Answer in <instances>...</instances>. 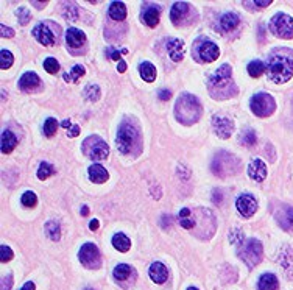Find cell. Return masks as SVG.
<instances>
[{
	"label": "cell",
	"instance_id": "6da1fadb",
	"mask_svg": "<svg viewBox=\"0 0 293 290\" xmlns=\"http://www.w3.org/2000/svg\"><path fill=\"white\" fill-rule=\"evenodd\" d=\"M267 72L270 80L276 85L287 83L293 77V50L277 49L268 56Z\"/></svg>",
	"mask_w": 293,
	"mask_h": 290
},
{
	"label": "cell",
	"instance_id": "7a4b0ae2",
	"mask_svg": "<svg viewBox=\"0 0 293 290\" xmlns=\"http://www.w3.org/2000/svg\"><path fill=\"white\" fill-rule=\"evenodd\" d=\"M201 105L197 97L192 94H181L175 105V116L184 125H193L200 120L201 117Z\"/></svg>",
	"mask_w": 293,
	"mask_h": 290
},
{
	"label": "cell",
	"instance_id": "3957f363",
	"mask_svg": "<svg viewBox=\"0 0 293 290\" xmlns=\"http://www.w3.org/2000/svg\"><path fill=\"white\" fill-rule=\"evenodd\" d=\"M116 142H117V148L120 153L123 154H128L134 150V147L139 142V131L134 125L125 122L119 126V131H117V137H116Z\"/></svg>",
	"mask_w": 293,
	"mask_h": 290
},
{
	"label": "cell",
	"instance_id": "277c9868",
	"mask_svg": "<svg viewBox=\"0 0 293 290\" xmlns=\"http://www.w3.org/2000/svg\"><path fill=\"white\" fill-rule=\"evenodd\" d=\"M262 255H264V248H262V243L256 239H248L242 242L239 248V256L240 259L253 269L262 261Z\"/></svg>",
	"mask_w": 293,
	"mask_h": 290
},
{
	"label": "cell",
	"instance_id": "5b68a950",
	"mask_svg": "<svg viewBox=\"0 0 293 290\" xmlns=\"http://www.w3.org/2000/svg\"><path fill=\"white\" fill-rule=\"evenodd\" d=\"M240 167L237 158H234L231 153L228 152H220L217 153V156L212 161V172L217 176H228L232 175L234 172H237Z\"/></svg>",
	"mask_w": 293,
	"mask_h": 290
},
{
	"label": "cell",
	"instance_id": "8992f818",
	"mask_svg": "<svg viewBox=\"0 0 293 290\" xmlns=\"http://www.w3.org/2000/svg\"><path fill=\"white\" fill-rule=\"evenodd\" d=\"M83 152L92 161H103L109 156V147L99 136H91L83 142Z\"/></svg>",
	"mask_w": 293,
	"mask_h": 290
},
{
	"label": "cell",
	"instance_id": "52a82bcc",
	"mask_svg": "<svg viewBox=\"0 0 293 290\" xmlns=\"http://www.w3.org/2000/svg\"><path fill=\"white\" fill-rule=\"evenodd\" d=\"M250 108L254 116L268 117V116H272L273 111L276 109V102L272 95H268L265 92H259L256 95H253Z\"/></svg>",
	"mask_w": 293,
	"mask_h": 290
},
{
	"label": "cell",
	"instance_id": "ba28073f",
	"mask_svg": "<svg viewBox=\"0 0 293 290\" xmlns=\"http://www.w3.org/2000/svg\"><path fill=\"white\" fill-rule=\"evenodd\" d=\"M270 28H272V33L276 34L277 38L292 39L293 38V17H290L289 14L277 13L272 19V22H270Z\"/></svg>",
	"mask_w": 293,
	"mask_h": 290
},
{
	"label": "cell",
	"instance_id": "9c48e42d",
	"mask_svg": "<svg viewBox=\"0 0 293 290\" xmlns=\"http://www.w3.org/2000/svg\"><path fill=\"white\" fill-rule=\"evenodd\" d=\"M78 257L81 264L87 267V269H99L102 264V257H100V251L97 248V245L94 243H85L81 247Z\"/></svg>",
	"mask_w": 293,
	"mask_h": 290
},
{
	"label": "cell",
	"instance_id": "30bf717a",
	"mask_svg": "<svg viewBox=\"0 0 293 290\" xmlns=\"http://www.w3.org/2000/svg\"><path fill=\"white\" fill-rule=\"evenodd\" d=\"M236 206H237V211L240 212V215L248 219L258 211V200L254 198L251 193H242V195L237 198Z\"/></svg>",
	"mask_w": 293,
	"mask_h": 290
},
{
	"label": "cell",
	"instance_id": "8fae6325",
	"mask_svg": "<svg viewBox=\"0 0 293 290\" xmlns=\"http://www.w3.org/2000/svg\"><path fill=\"white\" fill-rule=\"evenodd\" d=\"M231 75H232L231 66L229 64H223L222 68L217 69V72L211 77V85L214 87H219V89L226 87V86H236V85H232Z\"/></svg>",
	"mask_w": 293,
	"mask_h": 290
},
{
	"label": "cell",
	"instance_id": "7c38bea8",
	"mask_svg": "<svg viewBox=\"0 0 293 290\" xmlns=\"http://www.w3.org/2000/svg\"><path fill=\"white\" fill-rule=\"evenodd\" d=\"M198 55L203 63H212L220 56V49L217 44H214L211 41H205L198 47Z\"/></svg>",
	"mask_w": 293,
	"mask_h": 290
},
{
	"label": "cell",
	"instance_id": "4fadbf2b",
	"mask_svg": "<svg viewBox=\"0 0 293 290\" xmlns=\"http://www.w3.org/2000/svg\"><path fill=\"white\" fill-rule=\"evenodd\" d=\"M212 125H214V131L217 133V136H220L223 139H228L232 135V131H234V123H232L229 119L222 117V116H217L214 119Z\"/></svg>",
	"mask_w": 293,
	"mask_h": 290
},
{
	"label": "cell",
	"instance_id": "5bb4252c",
	"mask_svg": "<svg viewBox=\"0 0 293 290\" xmlns=\"http://www.w3.org/2000/svg\"><path fill=\"white\" fill-rule=\"evenodd\" d=\"M33 36L46 47H52L55 44V34L46 24H37L33 30Z\"/></svg>",
	"mask_w": 293,
	"mask_h": 290
},
{
	"label": "cell",
	"instance_id": "9a60e30c",
	"mask_svg": "<svg viewBox=\"0 0 293 290\" xmlns=\"http://www.w3.org/2000/svg\"><path fill=\"white\" fill-rule=\"evenodd\" d=\"M248 175H250L251 180L254 181H264L265 176H267V166L264 161L260 159H253L250 162V166H248Z\"/></svg>",
	"mask_w": 293,
	"mask_h": 290
},
{
	"label": "cell",
	"instance_id": "2e32d148",
	"mask_svg": "<svg viewBox=\"0 0 293 290\" xmlns=\"http://www.w3.org/2000/svg\"><path fill=\"white\" fill-rule=\"evenodd\" d=\"M189 13H190V6H189V3H187V2H176L173 6H172L170 19H172V22H173V24L181 25Z\"/></svg>",
	"mask_w": 293,
	"mask_h": 290
},
{
	"label": "cell",
	"instance_id": "e0dca14e",
	"mask_svg": "<svg viewBox=\"0 0 293 290\" xmlns=\"http://www.w3.org/2000/svg\"><path fill=\"white\" fill-rule=\"evenodd\" d=\"M148 273H150V278H152L153 282H156V284H164V282L167 281V278H169V270L162 262L152 264Z\"/></svg>",
	"mask_w": 293,
	"mask_h": 290
},
{
	"label": "cell",
	"instance_id": "ac0fdd59",
	"mask_svg": "<svg viewBox=\"0 0 293 290\" xmlns=\"http://www.w3.org/2000/svg\"><path fill=\"white\" fill-rule=\"evenodd\" d=\"M167 50H169V55L173 61L179 63L184 59V42L181 39H169L167 42Z\"/></svg>",
	"mask_w": 293,
	"mask_h": 290
},
{
	"label": "cell",
	"instance_id": "d6986e66",
	"mask_svg": "<svg viewBox=\"0 0 293 290\" xmlns=\"http://www.w3.org/2000/svg\"><path fill=\"white\" fill-rule=\"evenodd\" d=\"M87 173H89V180H91L92 183H95V184H103V183H106L109 180L108 170L104 169L103 166H100V164L91 166V167H89V170H87Z\"/></svg>",
	"mask_w": 293,
	"mask_h": 290
},
{
	"label": "cell",
	"instance_id": "ffe728a7",
	"mask_svg": "<svg viewBox=\"0 0 293 290\" xmlns=\"http://www.w3.org/2000/svg\"><path fill=\"white\" fill-rule=\"evenodd\" d=\"M66 41H67V44H69V47L80 49L83 44L86 42V36L78 28H69L66 32Z\"/></svg>",
	"mask_w": 293,
	"mask_h": 290
},
{
	"label": "cell",
	"instance_id": "44dd1931",
	"mask_svg": "<svg viewBox=\"0 0 293 290\" xmlns=\"http://www.w3.org/2000/svg\"><path fill=\"white\" fill-rule=\"evenodd\" d=\"M19 86H20L22 91L32 92V91H34L37 86H41V80H39V77H37L34 72H27L19 80Z\"/></svg>",
	"mask_w": 293,
	"mask_h": 290
},
{
	"label": "cell",
	"instance_id": "7402d4cb",
	"mask_svg": "<svg viewBox=\"0 0 293 290\" xmlns=\"http://www.w3.org/2000/svg\"><path fill=\"white\" fill-rule=\"evenodd\" d=\"M159 16H161V11L157 6H147V8L142 11V20L145 22L148 27H156L159 24Z\"/></svg>",
	"mask_w": 293,
	"mask_h": 290
},
{
	"label": "cell",
	"instance_id": "603a6c76",
	"mask_svg": "<svg viewBox=\"0 0 293 290\" xmlns=\"http://www.w3.org/2000/svg\"><path fill=\"white\" fill-rule=\"evenodd\" d=\"M239 22H240V20H239L237 14H234V13H226V14H223V16L220 17L219 28H220V32L228 33V32L234 30V28L239 25Z\"/></svg>",
	"mask_w": 293,
	"mask_h": 290
},
{
	"label": "cell",
	"instance_id": "cb8c5ba5",
	"mask_svg": "<svg viewBox=\"0 0 293 290\" xmlns=\"http://www.w3.org/2000/svg\"><path fill=\"white\" fill-rule=\"evenodd\" d=\"M276 219L281 228L287 229V231H293V207H284V209L276 215Z\"/></svg>",
	"mask_w": 293,
	"mask_h": 290
},
{
	"label": "cell",
	"instance_id": "d4e9b609",
	"mask_svg": "<svg viewBox=\"0 0 293 290\" xmlns=\"http://www.w3.org/2000/svg\"><path fill=\"white\" fill-rule=\"evenodd\" d=\"M17 145V137L14 136V133L11 131H3L2 133V152L6 154V153H11L14 148Z\"/></svg>",
	"mask_w": 293,
	"mask_h": 290
},
{
	"label": "cell",
	"instance_id": "484cf974",
	"mask_svg": "<svg viewBox=\"0 0 293 290\" xmlns=\"http://www.w3.org/2000/svg\"><path fill=\"white\" fill-rule=\"evenodd\" d=\"M139 73H140V77L147 81V83H153V81L156 80V73L157 72H156V68L152 63L145 61V63H142L139 66Z\"/></svg>",
	"mask_w": 293,
	"mask_h": 290
},
{
	"label": "cell",
	"instance_id": "4316f807",
	"mask_svg": "<svg viewBox=\"0 0 293 290\" xmlns=\"http://www.w3.org/2000/svg\"><path fill=\"white\" fill-rule=\"evenodd\" d=\"M109 17L114 20H123L126 17V6L122 2H112L109 6Z\"/></svg>",
	"mask_w": 293,
	"mask_h": 290
},
{
	"label": "cell",
	"instance_id": "83f0119b",
	"mask_svg": "<svg viewBox=\"0 0 293 290\" xmlns=\"http://www.w3.org/2000/svg\"><path fill=\"white\" fill-rule=\"evenodd\" d=\"M112 245H114L116 250L122 251V253H126V251L131 248V240L125 234L117 233L114 237H112Z\"/></svg>",
	"mask_w": 293,
	"mask_h": 290
},
{
	"label": "cell",
	"instance_id": "f1b7e54d",
	"mask_svg": "<svg viewBox=\"0 0 293 290\" xmlns=\"http://www.w3.org/2000/svg\"><path fill=\"white\" fill-rule=\"evenodd\" d=\"M277 289V279L275 274L265 273L259 279V290H276Z\"/></svg>",
	"mask_w": 293,
	"mask_h": 290
},
{
	"label": "cell",
	"instance_id": "f546056e",
	"mask_svg": "<svg viewBox=\"0 0 293 290\" xmlns=\"http://www.w3.org/2000/svg\"><path fill=\"white\" fill-rule=\"evenodd\" d=\"M46 234L52 240H59V237H61V226H59L56 220H50L46 223Z\"/></svg>",
	"mask_w": 293,
	"mask_h": 290
},
{
	"label": "cell",
	"instance_id": "4dcf8cb0",
	"mask_svg": "<svg viewBox=\"0 0 293 290\" xmlns=\"http://www.w3.org/2000/svg\"><path fill=\"white\" fill-rule=\"evenodd\" d=\"M112 273H114V278H116L117 281H126V279L131 276L133 269H131L128 264H119Z\"/></svg>",
	"mask_w": 293,
	"mask_h": 290
},
{
	"label": "cell",
	"instance_id": "1f68e13d",
	"mask_svg": "<svg viewBox=\"0 0 293 290\" xmlns=\"http://www.w3.org/2000/svg\"><path fill=\"white\" fill-rule=\"evenodd\" d=\"M61 6L64 8L63 14H64L66 19L75 20L78 17V8H77V3L75 2H64V3H61Z\"/></svg>",
	"mask_w": 293,
	"mask_h": 290
},
{
	"label": "cell",
	"instance_id": "d6a6232c",
	"mask_svg": "<svg viewBox=\"0 0 293 290\" xmlns=\"http://www.w3.org/2000/svg\"><path fill=\"white\" fill-rule=\"evenodd\" d=\"M265 69H267V66L262 61H251L248 64V73H250L253 78H259L262 73L265 72Z\"/></svg>",
	"mask_w": 293,
	"mask_h": 290
},
{
	"label": "cell",
	"instance_id": "836d02e7",
	"mask_svg": "<svg viewBox=\"0 0 293 290\" xmlns=\"http://www.w3.org/2000/svg\"><path fill=\"white\" fill-rule=\"evenodd\" d=\"M256 142H258V136L253 130H246L242 133V136H240V144L242 145L253 147V145H256Z\"/></svg>",
	"mask_w": 293,
	"mask_h": 290
},
{
	"label": "cell",
	"instance_id": "e575fe53",
	"mask_svg": "<svg viewBox=\"0 0 293 290\" xmlns=\"http://www.w3.org/2000/svg\"><path fill=\"white\" fill-rule=\"evenodd\" d=\"M0 68H2L3 70H6V69H10L11 68V64H13V61H14V56H13V53H10L8 50H5V49H2L0 50Z\"/></svg>",
	"mask_w": 293,
	"mask_h": 290
},
{
	"label": "cell",
	"instance_id": "d590c367",
	"mask_svg": "<svg viewBox=\"0 0 293 290\" xmlns=\"http://www.w3.org/2000/svg\"><path fill=\"white\" fill-rule=\"evenodd\" d=\"M56 130H58V122H56V119H53V117H50V119H47L46 120V123H44V135H46L47 137H52L56 133Z\"/></svg>",
	"mask_w": 293,
	"mask_h": 290
},
{
	"label": "cell",
	"instance_id": "8d00e7d4",
	"mask_svg": "<svg viewBox=\"0 0 293 290\" xmlns=\"http://www.w3.org/2000/svg\"><path fill=\"white\" fill-rule=\"evenodd\" d=\"M85 95H86L91 102H97V100L100 99V87L95 86V85H89V86L85 89Z\"/></svg>",
	"mask_w": 293,
	"mask_h": 290
},
{
	"label": "cell",
	"instance_id": "74e56055",
	"mask_svg": "<svg viewBox=\"0 0 293 290\" xmlns=\"http://www.w3.org/2000/svg\"><path fill=\"white\" fill-rule=\"evenodd\" d=\"M52 173H53V167H52L50 164H47V162H42L39 170H37V178L44 181V180H47Z\"/></svg>",
	"mask_w": 293,
	"mask_h": 290
},
{
	"label": "cell",
	"instance_id": "f35d334b",
	"mask_svg": "<svg viewBox=\"0 0 293 290\" xmlns=\"http://www.w3.org/2000/svg\"><path fill=\"white\" fill-rule=\"evenodd\" d=\"M37 203V197L34 195V192H25L22 195V205L25 207H34Z\"/></svg>",
	"mask_w": 293,
	"mask_h": 290
},
{
	"label": "cell",
	"instance_id": "ab89813d",
	"mask_svg": "<svg viewBox=\"0 0 293 290\" xmlns=\"http://www.w3.org/2000/svg\"><path fill=\"white\" fill-rule=\"evenodd\" d=\"M44 69H46L49 73H56L59 70V63L55 58H47L46 61H44Z\"/></svg>",
	"mask_w": 293,
	"mask_h": 290
},
{
	"label": "cell",
	"instance_id": "60d3db41",
	"mask_svg": "<svg viewBox=\"0 0 293 290\" xmlns=\"http://www.w3.org/2000/svg\"><path fill=\"white\" fill-rule=\"evenodd\" d=\"M16 14H17V19L20 22V25H27L30 22V19H32V14H30V11L27 8H19L16 11Z\"/></svg>",
	"mask_w": 293,
	"mask_h": 290
},
{
	"label": "cell",
	"instance_id": "b9f144b4",
	"mask_svg": "<svg viewBox=\"0 0 293 290\" xmlns=\"http://www.w3.org/2000/svg\"><path fill=\"white\" fill-rule=\"evenodd\" d=\"M0 253H2V262H10L13 259V250L8 247V245H2V248H0Z\"/></svg>",
	"mask_w": 293,
	"mask_h": 290
},
{
	"label": "cell",
	"instance_id": "7bdbcfd3",
	"mask_svg": "<svg viewBox=\"0 0 293 290\" xmlns=\"http://www.w3.org/2000/svg\"><path fill=\"white\" fill-rule=\"evenodd\" d=\"M72 81H78L83 75H85V68H83V66H75V68L72 69Z\"/></svg>",
	"mask_w": 293,
	"mask_h": 290
},
{
	"label": "cell",
	"instance_id": "ee69618b",
	"mask_svg": "<svg viewBox=\"0 0 293 290\" xmlns=\"http://www.w3.org/2000/svg\"><path fill=\"white\" fill-rule=\"evenodd\" d=\"M229 239H231V242H232V243L245 242V239H243V234H242V231H240V229H236V231H232Z\"/></svg>",
	"mask_w": 293,
	"mask_h": 290
},
{
	"label": "cell",
	"instance_id": "f6af8a7d",
	"mask_svg": "<svg viewBox=\"0 0 293 290\" xmlns=\"http://www.w3.org/2000/svg\"><path fill=\"white\" fill-rule=\"evenodd\" d=\"M179 225H181L184 229H192V228H195V225H197V223H195V220L193 219H179Z\"/></svg>",
	"mask_w": 293,
	"mask_h": 290
},
{
	"label": "cell",
	"instance_id": "bcb514c9",
	"mask_svg": "<svg viewBox=\"0 0 293 290\" xmlns=\"http://www.w3.org/2000/svg\"><path fill=\"white\" fill-rule=\"evenodd\" d=\"M0 34H2V38H11V36H14V30L2 24L0 25Z\"/></svg>",
	"mask_w": 293,
	"mask_h": 290
},
{
	"label": "cell",
	"instance_id": "7dc6e473",
	"mask_svg": "<svg viewBox=\"0 0 293 290\" xmlns=\"http://www.w3.org/2000/svg\"><path fill=\"white\" fill-rule=\"evenodd\" d=\"M11 286H13V276L8 274V276L2 279V290H11Z\"/></svg>",
	"mask_w": 293,
	"mask_h": 290
},
{
	"label": "cell",
	"instance_id": "c3c4849f",
	"mask_svg": "<svg viewBox=\"0 0 293 290\" xmlns=\"http://www.w3.org/2000/svg\"><path fill=\"white\" fill-rule=\"evenodd\" d=\"M106 55H108L111 59H114V61H120V51H117V50H114V49H109V50L106 51Z\"/></svg>",
	"mask_w": 293,
	"mask_h": 290
},
{
	"label": "cell",
	"instance_id": "681fc988",
	"mask_svg": "<svg viewBox=\"0 0 293 290\" xmlns=\"http://www.w3.org/2000/svg\"><path fill=\"white\" fill-rule=\"evenodd\" d=\"M80 135V126L78 125H72L69 130V137H77Z\"/></svg>",
	"mask_w": 293,
	"mask_h": 290
},
{
	"label": "cell",
	"instance_id": "f907efd6",
	"mask_svg": "<svg viewBox=\"0 0 293 290\" xmlns=\"http://www.w3.org/2000/svg\"><path fill=\"white\" fill-rule=\"evenodd\" d=\"M159 99L164 100V102H167L169 99H172V92L170 91H165V89H164V91H159Z\"/></svg>",
	"mask_w": 293,
	"mask_h": 290
},
{
	"label": "cell",
	"instance_id": "816d5d0a",
	"mask_svg": "<svg viewBox=\"0 0 293 290\" xmlns=\"http://www.w3.org/2000/svg\"><path fill=\"white\" fill-rule=\"evenodd\" d=\"M253 5L254 6H258V8H265V6H268V5H272V0H267V2H253Z\"/></svg>",
	"mask_w": 293,
	"mask_h": 290
},
{
	"label": "cell",
	"instance_id": "f5cc1de1",
	"mask_svg": "<svg viewBox=\"0 0 293 290\" xmlns=\"http://www.w3.org/2000/svg\"><path fill=\"white\" fill-rule=\"evenodd\" d=\"M99 226H100L99 220H92L91 223H89V229H91V231H97V229H99Z\"/></svg>",
	"mask_w": 293,
	"mask_h": 290
},
{
	"label": "cell",
	"instance_id": "db71d44e",
	"mask_svg": "<svg viewBox=\"0 0 293 290\" xmlns=\"http://www.w3.org/2000/svg\"><path fill=\"white\" fill-rule=\"evenodd\" d=\"M173 219L170 217V215H164V217L161 219V222H162V226H169V222H172Z\"/></svg>",
	"mask_w": 293,
	"mask_h": 290
},
{
	"label": "cell",
	"instance_id": "11a10c76",
	"mask_svg": "<svg viewBox=\"0 0 293 290\" xmlns=\"http://www.w3.org/2000/svg\"><path fill=\"white\" fill-rule=\"evenodd\" d=\"M117 70H119L120 73H123V72L126 70V63H125V61H120L119 66H117Z\"/></svg>",
	"mask_w": 293,
	"mask_h": 290
},
{
	"label": "cell",
	"instance_id": "9f6ffc18",
	"mask_svg": "<svg viewBox=\"0 0 293 290\" xmlns=\"http://www.w3.org/2000/svg\"><path fill=\"white\" fill-rule=\"evenodd\" d=\"M20 290H34V282H27V284L22 286Z\"/></svg>",
	"mask_w": 293,
	"mask_h": 290
},
{
	"label": "cell",
	"instance_id": "6f0895ef",
	"mask_svg": "<svg viewBox=\"0 0 293 290\" xmlns=\"http://www.w3.org/2000/svg\"><path fill=\"white\" fill-rule=\"evenodd\" d=\"M89 214V207L87 206H83L81 207V215H87Z\"/></svg>",
	"mask_w": 293,
	"mask_h": 290
},
{
	"label": "cell",
	"instance_id": "680465c9",
	"mask_svg": "<svg viewBox=\"0 0 293 290\" xmlns=\"http://www.w3.org/2000/svg\"><path fill=\"white\" fill-rule=\"evenodd\" d=\"M33 5L37 6V8H44V6H46L47 3H44V2H33Z\"/></svg>",
	"mask_w": 293,
	"mask_h": 290
},
{
	"label": "cell",
	"instance_id": "91938a15",
	"mask_svg": "<svg viewBox=\"0 0 293 290\" xmlns=\"http://www.w3.org/2000/svg\"><path fill=\"white\" fill-rule=\"evenodd\" d=\"M61 125L64 126V128H70V125H72V122H70V120H64V122H63Z\"/></svg>",
	"mask_w": 293,
	"mask_h": 290
},
{
	"label": "cell",
	"instance_id": "94428289",
	"mask_svg": "<svg viewBox=\"0 0 293 290\" xmlns=\"http://www.w3.org/2000/svg\"><path fill=\"white\" fill-rule=\"evenodd\" d=\"M187 290H198V289H195V287H189V289H187Z\"/></svg>",
	"mask_w": 293,
	"mask_h": 290
},
{
	"label": "cell",
	"instance_id": "6125c7cd",
	"mask_svg": "<svg viewBox=\"0 0 293 290\" xmlns=\"http://www.w3.org/2000/svg\"><path fill=\"white\" fill-rule=\"evenodd\" d=\"M85 290H92V289H89V287H87V289H85Z\"/></svg>",
	"mask_w": 293,
	"mask_h": 290
}]
</instances>
